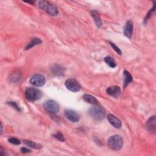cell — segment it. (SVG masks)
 <instances>
[{"mask_svg": "<svg viewBox=\"0 0 156 156\" xmlns=\"http://www.w3.org/2000/svg\"><path fill=\"white\" fill-rule=\"evenodd\" d=\"M91 15H92V17L93 18L94 21L96 23V25L97 26V27L100 28L102 25V22H101V18L99 17V15L98 12L96 10H92V12H91Z\"/></svg>", "mask_w": 156, "mask_h": 156, "instance_id": "obj_16", "label": "cell"}, {"mask_svg": "<svg viewBox=\"0 0 156 156\" xmlns=\"http://www.w3.org/2000/svg\"><path fill=\"white\" fill-rule=\"evenodd\" d=\"M106 92L111 96L118 98L121 93V89L118 86H112L107 88Z\"/></svg>", "mask_w": 156, "mask_h": 156, "instance_id": "obj_10", "label": "cell"}, {"mask_svg": "<svg viewBox=\"0 0 156 156\" xmlns=\"http://www.w3.org/2000/svg\"><path fill=\"white\" fill-rule=\"evenodd\" d=\"M109 43L110 44V45H111V46L112 47V48L117 53H118V54H120V55L121 54V51L120 49L118 47H117V46H116L113 43H112V42H109Z\"/></svg>", "mask_w": 156, "mask_h": 156, "instance_id": "obj_22", "label": "cell"}, {"mask_svg": "<svg viewBox=\"0 0 156 156\" xmlns=\"http://www.w3.org/2000/svg\"><path fill=\"white\" fill-rule=\"evenodd\" d=\"M146 128L148 131L155 134V116H151L146 122Z\"/></svg>", "mask_w": 156, "mask_h": 156, "instance_id": "obj_12", "label": "cell"}, {"mask_svg": "<svg viewBox=\"0 0 156 156\" xmlns=\"http://www.w3.org/2000/svg\"><path fill=\"white\" fill-rule=\"evenodd\" d=\"M64 113L66 118L73 123H77L80 120V115L74 110L71 109H66L65 110Z\"/></svg>", "mask_w": 156, "mask_h": 156, "instance_id": "obj_7", "label": "cell"}, {"mask_svg": "<svg viewBox=\"0 0 156 156\" xmlns=\"http://www.w3.org/2000/svg\"><path fill=\"white\" fill-rule=\"evenodd\" d=\"M154 10H155V6H154L153 8H152V9H151V10H150V11L148 12V14L146 15V18H145V21H147V20H148V18H149L151 17V15H152V12H154Z\"/></svg>", "mask_w": 156, "mask_h": 156, "instance_id": "obj_24", "label": "cell"}, {"mask_svg": "<svg viewBox=\"0 0 156 156\" xmlns=\"http://www.w3.org/2000/svg\"><path fill=\"white\" fill-rule=\"evenodd\" d=\"M107 118L110 123L115 128L120 129L122 126V123L120 119L116 118L115 116L112 114H109L107 116Z\"/></svg>", "mask_w": 156, "mask_h": 156, "instance_id": "obj_11", "label": "cell"}, {"mask_svg": "<svg viewBox=\"0 0 156 156\" xmlns=\"http://www.w3.org/2000/svg\"><path fill=\"white\" fill-rule=\"evenodd\" d=\"M42 96L40 90L35 88H29L25 92V97L29 102H35L40 99Z\"/></svg>", "mask_w": 156, "mask_h": 156, "instance_id": "obj_3", "label": "cell"}, {"mask_svg": "<svg viewBox=\"0 0 156 156\" xmlns=\"http://www.w3.org/2000/svg\"><path fill=\"white\" fill-rule=\"evenodd\" d=\"M133 29H134V24L133 22L131 20H129L127 21L125 27L124 29V34L126 37H128L129 38H131L132 33H133Z\"/></svg>", "mask_w": 156, "mask_h": 156, "instance_id": "obj_9", "label": "cell"}, {"mask_svg": "<svg viewBox=\"0 0 156 156\" xmlns=\"http://www.w3.org/2000/svg\"><path fill=\"white\" fill-rule=\"evenodd\" d=\"M123 76H124V87H126L130 83H131L132 82V76L129 73V72H128L126 70L124 71Z\"/></svg>", "mask_w": 156, "mask_h": 156, "instance_id": "obj_14", "label": "cell"}, {"mask_svg": "<svg viewBox=\"0 0 156 156\" xmlns=\"http://www.w3.org/2000/svg\"><path fill=\"white\" fill-rule=\"evenodd\" d=\"M43 107L49 113L56 114L59 110V106L54 100H47L43 104Z\"/></svg>", "mask_w": 156, "mask_h": 156, "instance_id": "obj_5", "label": "cell"}, {"mask_svg": "<svg viewBox=\"0 0 156 156\" xmlns=\"http://www.w3.org/2000/svg\"><path fill=\"white\" fill-rule=\"evenodd\" d=\"M26 3H30V4H34V3H35V2H34V1H28V2H26Z\"/></svg>", "mask_w": 156, "mask_h": 156, "instance_id": "obj_26", "label": "cell"}, {"mask_svg": "<svg viewBox=\"0 0 156 156\" xmlns=\"http://www.w3.org/2000/svg\"><path fill=\"white\" fill-rule=\"evenodd\" d=\"M109 147L114 151H119L123 146V140L118 135H115L110 137L107 141Z\"/></svg>", "mask_w": 156, "mask_h": 156, "instance_id": "obj_1", "label": "cell"}, {"mask_svg": "<svg viewBox=\"0 0 156 156\" xmlns=\"http://www.w3.org/2000/svg\"><path fill=\"white\" fill-rule=\"evenodd\" d=\"M7 104H9L10 106H11L12 107H14V109H15L16 110H17L18 111H20V107H18V106L17 105V104L16 102L10 101V102H8Z\"/></svg>", "mask_w": 156, "mask_h": 156, "instance_id": "obj_23", "label": "cell"}, {"mask_svg": "<svg viewBox=\"0 0 156 156\" xmlns=\"http://www.w3.org/2000/svg\"><path fill=\"white\" fill-rule=\"evenodd\" d=\"M82 98L85 102H87L89 104H93V105H98V101L94 96H93L92 95L85 94L83 96Z\"/></svg>", "mask_w": 156, "mask_h": 156, "instance_id": "obj_13", "label": "cell"}, {"mask_svg": "<svg viewBox=\"0 0 156 156\" xmlns=\"http://www.w3.org/2000/svg\"><path fill=\"white\" fill-rule=\"evenodd\" d=\"M23 141H24V143H25L28 146L31 147V148H34V149H41L42 148V146L41 145L37 143L32 141L24 140Z\"/></svg>", "mask_w": 156, "mask_h": 156, "instance_id": "obj_17", "label": "cell"}, {"mask_svg": "<svg viewBox=\"0 0 156 156\" xmlns=\"http://www.w3.org/2000/svg\"><path fill=\"white\" fill-rule=\"evenodd\" d=\"M8 141L10 143L13 144V145H20L21 143L20 141L16 138H10Z\"/></svg>", "mask_w": 156, "mask_h": 156, "instance_id": "obj_20", "label": "cell"}, {"mask_svg": "<svg viewBox=\"0 0 156 156\" xmlns=\"http://www.w3.org/2000/svg\"><path fill=\"white\" fill-rule=\"evenodd\" d=\"M45 82V78L41 74H35L30 79V83L35 87H42Z\"/></svg>", "mask_w": 156, "mask_h": 156, "instance_id": "obj_8", "label": "cell"}, {"mask_svg": "<svg viewBox=\"0 0 156 156\" xmlns=\"http://www.w3.org/2000/svg\"><path fill=\"white\" fill-rule=\"evenodd\" d=\"M65 84L67 89L73 92H79L81 88V86L79 83L74 79H68L66 81Z\"/></svg>", "mask_w": 156, "mask_h": 156, "instance_id": "obj_6", "label": "cell"}, {"mask_svg": "<svg viewBox=\"0 0 156 156\" xmlns=\"http://www.w3.org/2000/svg\"><path fill=\"white\" fill-rule=\"evenodd\" d=\"M104 61L106 62V63L109 65L111 67V68H115L116 67V63L115 62V60H113V59L112 57H111L110 56H107L106 57H105L104 59Z\"/></svg>", "mask_w": 156, "mask_h": 156, "instance_id": "obj_19", "label": "cell"}, {"mask_svg": "<svg viewBox=\"0 0 156 156\" xmlns=\"http://www.w3.org/2000/svg\"><path fill=\"white\" fill-rule=\"evenodd\" d=\"M38 6L49 15L57 16L59 14V10L56 6L50 2L46 1H40L38 2Z\"/></svg>", "mask_w": 156, "mask_h": 156, "instance_id": "obj_2", "label": "cell"}, {"mask_svg": "<svg viewBox=\"0 0 156 156\" xmlns=\"http://www.w3.org/2000/svg\"><path fill=\"white\" fill-rule=\"evenodd\" d=\"M21 151L23 153H28V152H30L31 151V150L29 149H28L26 148H22L21 149Z\"/></svg>", "mask_w": 156, "mask_h": 156, "instance_id": "obj_25", "label": "cell"}, {"mask_svg": "<svg viewBox=\"0 0 156 156\" xmlns=\"http://www.w3.org/2000/svg\"><path fill=\"white\" fill-rule=\"evenodd\" d=\"M53 137L54 138H56L57 140L60 141H65V138L63 135H62V134H61L60 132H58L54 135H53Z\"/></svg>", "mask_w": 156, "mask_h": 156, "instance_id": "obj_21", "label": "cell"}, {"mask_svg": "<svg viewBox=\"0 0 156 156\" xmlns=\"http://www.w3.org/2000/svg\"><path fill=\"white\" fill-rule=\"evenodd\" d=\"M90 116L96 120H101L105 117L106 112L102 107L95 105L89 110Z\"/></svg>", "mask_w": 156, "mask_h": 156, "instance_id": "obj_4", "label": "cell"}, {"mask_svg": "<svg viewBox=\"0 0 156 156\" xmlns=\"http://www.w3.org/2000/svg\"><path fill=\"white\" fill-rule=\"evenodd\" d=\"M53 73L57 76H62L65 72V68L60 65H54L51 68Z\"/></svg>", "mask_w": 156, "mask_h": 156, "instance_id": "obj_15", "label": "cell"}, {"mask_svg": "<svg viewBox=\"0 0 156 156\" xmlns=\"http://www.w3.org/2000/svg\"><path fill=\"white\" fill-rule=\"evenodd\" d=\"M41 43H42V40H40V38H34L31 41V42L26 46V47L25 48V49H26V50L29 49L31 48L38 45V44H40Z\"/></svg>", "mask_w": 156, "mask_h": 156, "instance_id": "obj_18", "label": "cell"}]
</instances>
